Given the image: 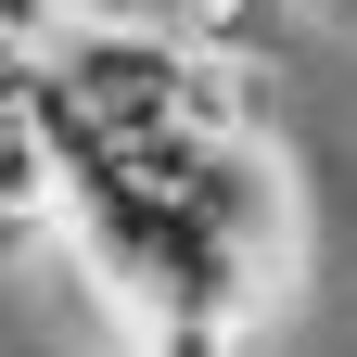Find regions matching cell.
<instances>
[{
  "instance_id": "6da1fadb",
  "label": "cell",
  "mask_w": 357,
  "mask_h": 357,
  "mask_svg": "<svg viewBox=\"0 0 357 357\" xmlns=\"http://www.w3.org/2000/svg\"><path fill=\"white\" fill-rule=\"evenodd\" d=\"M128 332H141V357H243V319H217V306H153Z\"/></svg>"
},
{
  "instance_id": "7a4b0ae2",
  "label": "cell",
  "mask_w": 357,
  "mask_h": 357,
  "mask_svg": "<svg viewBox=\"0 0 357 357\" xmlns=\"http://www.w3.org/2000/svg\"><path fill=\"white\" fill-rule=\"evenodd\" d=\"M13 77H26V64H13V52H0V89H13Z\"/></svg>"
}]
</instances>
